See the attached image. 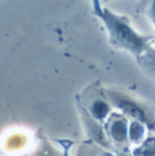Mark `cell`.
<instances>
[{
    "instance_id": "1",
    "label": "cell",
    "mask_w": 155,
    "mask_h": 156,
    "mask_svg": "<svg viewBox=\"0 0 155 156\" xmlns=\"http://www.w3.org/2000/svg\"><path fill=\"white\" fill-rule=\"evenodd\" d=\"M97 18L103 25L109 44L113 48L131 53L135 58L146 49L151 35L140 34L127 16L103 7Z\"/></svg>"
},
{
    "instance_id": "2",
    "label": "cell",
    "mask_w": 155,
    "mask_h": 156,
    "mask_svg": "<svg viewBox=\"0 0 155 156\" xmlns=\"http://www.w3.org/2000/svg\"><path fill=\"white\" fill-rule=\"evenodd\" d=\"M105 95L112 106L120 110V113L133 121L142 122L155 134V112L153 107H150L146 102L118 90H105Z\"/></svg>"
},
{
    "instance_id": "3",
    "label": "cell",
    "mask_w": 155,
    "mask_h": 156,
    "mask_svg": "<svg viewBox=\"0 0 155 156\" xmlns=\"http://www.w3.org/2000/svg\"><path fill=\"white\" fill-rule=\"evenodd\" d=\"M106 133L109 139L117 145H127L129 143V121L128 117L120 114H112L106 119Z\"/></svg>"
},
{
    "instance_id": "4",
    "label": "cell",
    "mask_w": 155,
    "mask_h": 156,
    "mask_svg": "<svg viewBox=\"0 0 155 156\" xmlns=\"http://www.w3.org/2000/svg\"><path fill=\"white\" fill-rule=\"evenodd\" d=\"M136 62L143 73L155 80V37L151 35L146 49L136 57Z\"/></svg>"
},
{
    "instance_id": "5",
    "label": "cell",
    "mask_w": 155,
    "mask_h": 156,
    "mask_svg": "<svg viewBox=\"0 0 155 156\" xmlns=\"http://www.w3.org/2000/svg\"><path fill=\"white\" fill-rule=\"evenodd\" d=\"M87 110L95 121L102 122L112 115L110 114V112H112V103L106 98V95L105 97H97L94 99H91V102L88 103Z\"/></svg>"
},
{
    "instance_id": "6",
    "label": "cell",
    "mask_w": 155,
    "mask_h": 156,
    "mask_svg": "<svg viewBox=\"0 0 155 156\" xmlns=\"http://www.w3.org/2000/svg\"><path fill=\"white\" fill-rule=\"evenodd\" d=\"M148 129L146 125H143L142 122L139 121H133L131 119L129 121V143L135 144V145H139L144 141L147 137H146V132Z\"/></svg>"
},
{
    "instance_id": "7",
    "label": "cell",
    "mask_w": 155,
    "mask_h": 156,
    "mask_svg": "<svg viewBox=\"0 0 155 156\" xmlns=\"http://www.w3.org/2000/svg\"><path fill=\"white\" fill-rule=\"evenodd\" d=\"M133 156H155V137H147L132 151Z\"/></svg>"
},
{
    "instance_id": "8",
    "label": "cell",
    "mask_w": 155,
    "mask_h": 156,
    "mask_svg": "<svg viewBox=\"0 0 155 156\" xmlns=\"http://www.w3.org/2000/svg\"><path fill=\"white\" fill-rule=\"evenodd\" d=\"M143 12L151 20L155 29V0H146L144 4H143Z\"/></svg>"
},
{
    "instance_id": "9",
    "label": "cell",
    "mask_w": 155,
    "mask_h": 156,
    "mask_svg": "<svg viewBox=\"0 0 155 156\" xmlns=\"http://www.w3.org/2000/svg\"><path fill=\"white\" fill-rule=\"evenodd\" d=\"M91 4H93V11L95 14V16H97L98 14L102 11L103 5H102V0H91Z\"/></svg>"
},
{
    "instance_id": "10",
    "label": "cell",
    "mask_w": 155,
    "mask_h": 156,
    "mask_svg": "<svg viewBox=\"0 0 155 156\" xmlns=\"http://www.w3.org/2000/svg\"><path fill=\"white\" fill-rule=\"evenodd\" d=\"M105 2H109V0H105Z\"/></svg>"
}]
</instances>
